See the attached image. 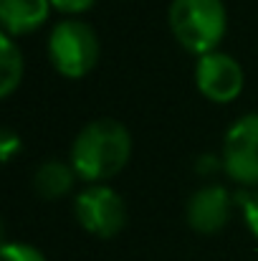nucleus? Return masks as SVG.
I'll return each instance as SVG.
<instances>
[{"label": "nucleus", "mask_w": 258, "mask_h": 261, "mask_svg": "<svg viewBox=\"0 0 258 261\" xmlns=\"http://www.w3.org/2000/svg\"><path fill=\"white\" fill-rule=\"evenodd\" d=\"M218 168H220V163L213 155H205V158L197 160V173H215Z\"/></svg>", "instance_id": "obj_15"}, {"label": "nucleus", "mask_w": 258, "mask_h": 261, "mask_svg": "<svg viewBox=\"0 0 258 261\" xmlns=\"http://www.w3.org/2000/svg\"><path fill=\"white\" fill-rule=\"evenodd\" d=\"M51 0H0V23L3 33L23 36L36 31L48 18Z\"/></svg>", "instance_id": "obj_8"}, {"label": "nucleus", "mask_w": 258, "mask_h": 261, "mask_svg": "<svg viewBox=\"0 0 258 261\" xmlns=\"http://www.w3.org/2000/svg\"><path fill=\"white\" fill-rule=\"evenodd\" d=\"M74 180H76V170L74 168H69L61 160H48V163H43L36 170V175H33V188H36V193L41 198L56 200V198L66 195L74 188Z\"/></svg>", "instance_id": "obj_9"}, {"label": "nucleus", "mask_w": 258, "mask_h": 261, "mask_svg": "<svg viewBox=\"0 0 258 261\" xmlns=\"http://www.w3.org/2000/svg\"><path fill=\"white\" fill-rule=\"evenodd\" d=\"M0 74H3L0 96H10L15 91V87L20 84V76H23V56H20V48L13 43V38L8 33L0 36Z\"/></svg>", "instance_id": "obj_10"}, {"label": "nucleus", "mask_w": 258, "mask_h": 261, "mask_svg": "<svg viewBox=\"0 0 258 261\" xmlns=\"http://www.w3.org/2000/svg\"><path fill=\"white\" fill-rule=\"evenodd\" d=\"M223 0H172L170 25L175 38L190 54H213L225 36Z\"/></svg>", "instance_id": "obj_2"}, {"label": "nucleus", "mask_w": 258, "mask_h": 261, "mask_svg": "<svg viewBox=\"0 0 258 261\" xmlns=\"http://www.w3.org/2000/svg\"><path fill=\"white\" fill-rule=\"evenodd\" d=\"M3 261H46V256L38 249L28 246V244H10V241H5L3 244Z\"/></svg>", "instance_id": "obj_12"}, {"label": "nucleus", "mask_w": 258, "mask_h": 261, "mask_svg": "<svg viewBox=\"0 0 258 261\" xmlns=\"http://www.w3.org/2000/svg\"><path fill=\"white\" fill-rule=\"evenodd\" d=\"M132 152V137L117 119H96L76 135L71 147V168L89 182L122 173Z\"/></svg>", "instance_id": "obj_1"}, {"label": "nucleus", "mask_w": 258, "mask_h": 261, "mask_svg": "<svg viewBox=\"0 0 258 261\" xmlns=\"http://www.w3.org/2000/svg\"><path fill=\"white\" fill-rule=\"evenodd\" d=\"M195 84L200 89V94L208 96L210 101L225 104V101H233L243 91V69L233 56L213 51L197 59Z\"/></svg>", "instance_id": "obj_6"}, {"label": "nucleus", "mask_w": 258, "mask_h": 261, "mask_svg": "<svg viewBox=\"0 0 258 261\" xmlns=\"http://www.w3.org/2000/svg\"><path fill=\"white\" fill-rule=\"evenodd\" d=\"M20 147H23L20 135H15L10 127H5L3 135H0V158H3V163H10V158L15 152H20Z\"/></svg>", "instance_id": "obj_13"}, {"label": "nucleus", "mask_w": 258, "mask_h": 261, "mask_svg": "<svg viewBox=\"0 0 258 261\" xmlns=\"http://www.w3.org/2000/svg\"><path fill=\"white\" fill-rule=\"evenodd\" d=\"M51 5L61 13H84L94 5V0H51Z\"/></svg>", "instance_id": "obj_14"}, {"label": "nucleus", "mask_w": 258, "mask_h": 261, "mask_svg": "<svg viewBox=\"0 0 258 261\" xmlns=\"http://www.w3.org/2000/svg\"><path fill=\"white\" fill-rule=\"evenodd\" d=\"M223 168L241 185H258V114L233 122L223 140Z\"/></svg>", "instance_id": "obj_5"}, {"label": "nucleus", "mask_w": 258, "mask_h": 261, "mask_svg": "<svg viewBox=\"0 0 258 261\" xmlns=\"http://www.w3.org/2000/svg\"><path fill=\"white\" fill-rule=\"evenodd\" d=\"M79 223L99 239H111L127 226V205L122 195L106 185H89L74 200Z\"/></svg>", "instance_id": "obj_4"}, {"label": "nucleus", "mask_w": 258, "mask_h": 261, "mask_svg": "<svg viewBox=\"0 0 258 261\" xmlns=\"http://www.w3.org/2000/svg\"><path fill=\"white\" fill-rule=\"evenodd\" d=\"M48 59L53 69L69 79L86 76L99 59L96 33L79 20H64L53 25L48 36Z\"/></svg>", "instance_id": "obj_3"}, {"label": "nucleus", "mask_w": 258, "mask_h": 261, "mask_svg": "<svg viewBox=\"0 0 258 261\" xmlns=\"http://www.w3.org/2000/svg\"><path fill=\"white\" fill-rule=\"evenodd\" d=\"M187 223L197 233H218L231 218V195L220 185H205L195 190L185 208Z\"/></svg>", "instance_id": "obj_7"}, {"label": "nucleus", "mask_w": 258, "mask_h": 261, "mask_svg": "<svg viewBox=\"0 0 258 261\" xmlns=\"http://www.w3.org/2000/svg\"><path fill=\"white\" fill-rule=\"evenodd\" d=\"M236 200L243 208V216H246V223H248L251 233L258 239V188L256 190H241L236 195Z\"/></svg>", "instance_id": "obj_11"}]
</instances>
